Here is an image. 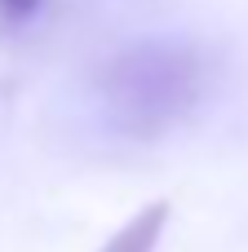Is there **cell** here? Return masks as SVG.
<instances>
[{"instance_id":"obj_1","label":"cell","mask_w":248,"mask_h":252,"mask_svg":"<svg viewBox=\"0 0 248 252\" xmlns=\"http://www.w3.org/2000/svg\"><path fill=\"white\" fill-rule=\"evenodd\" d=\"M102 93L115 120L129 133H160L169 128L200 93V62L191 49L169 40H146L124 49L102 71Z\"/></svg>"},{"instance_id":"obj_2","label":"cell","mask_w":248,"mask_h":252,"mask_svg":"<svg viewBox=\"0 0 248 252\" xmlns=\"http://www.w3.org/2000/svg\"><path fill=\"white\" fill-rule=\"evenodd\" d=\"M164 226H169V199H155V204L138 208V213H133V217H129L98 252H155Z\"/></svg>"},{"instance_id":"obj_3","label":"cell","mask_w":248,"mask_h":252,"mask_svg":"<svg viewBox=\"0 0 248 252\" xmlns=\"http://www.w3.org/2000/svg\"><path fill=\"white\" fill-rule=\"evenodd\" d=\"M0 9H4V13H13V18H27V13H35V9H40V0H0Z\"/></svg>"}]
</instances>
